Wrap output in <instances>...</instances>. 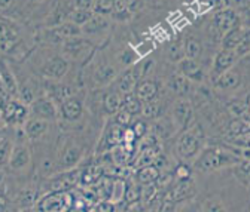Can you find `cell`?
<instances>
[{
  "instance_id": "obj_49",
  "label": "cell",
  "mask_w": 250,
  "mask_h": 212,
  "mask_svg": "<svg viewBox=\"0 0 250 212\" xmlns=\"http://www.w3.org/2000/svg\"><path fill=\"white\" fill-rule=\"evenodd\" d=\"M156 194V187L153 184H145L143 190H142V199L145 203H149Z\"/></svg>"
},
{
  "instance_id": "obj_23",
  "label": "cell",
  "mask_w": 250,
  "mask_h": 212,
  "mask_svg": "<svg viewBox=\"0 0 250 212\" xmlns=\"http://www.w3.org/2000/svg\"><path fill=\"white\" fill-rule=\"evenodd\" d=\"M167 86L170 90H173L177 95H186L191 90V85H189V79L185 77L182 73H174L168 77Z\"/></svg>"
},
{
  "instance_id": "obj_26",
  "label": "cell",
  "mask_w": 250,
  "mask_h": 212,
  "mask_svg": "<svg viewBox=\"0 0 250 212\" xmlns=\"http://www.w3.org/2000/svg\"><path fill=\"white\" fill-rule=\"evenodd\" d=\"M183 48H185V55L186 58L191 59H198L203 53V43L200 39L195 36H188L183 40Z\"/></svg>"
},
{
  "instance_id": "obj_59",
  "label": "cell",
  "mask_w": 250,
  "mask_h": 212,
  "mask_svg": "<svg viewBox=\"0 0 250 212\" xmlns=\"http://www.w3.org/2000/svg\"><path fill=\"white\" fill-rule=\"evenodd\" d=\"M2 119H3V113H2V110H0V122H2Z\"/></svg>"
},
{
  "instance_id": "obj_1",
  "label": "cell",
  "mask_w": 250,
  "mask_h": 212,
  "mask_svg": "<svg viewBox=\"0 0 250 212\" xmlns=\"http://www.w3.org/2000/svg\"><path fill=\"white\" fill-rule=\"evenodd\" d=\"M35 40L33 33L17 19L0 15V53L6 58H24L31 49Z\"/></svg>"
},
{
  "instance_id": "obj_48",
  "label": "cell",
  "mask_w": 250,
  "mask_h": 212,
  "mask_svg": "<svg viewBox=\"0 0 250 212\" xmlns=\"http://www.w3.org/2000/svg\"><path fill=\"white\" fill-rule=\"evenodd\" d=\"M35 196H36V192L33 189H27L21 193V197H20V205L21 206H30L31 203L35 202Z\"/></svg>"
},
{
  "instance_id": "obj_53",
  "label": "cell",
  "mask_w": 250,
  "mask_h": 212,
  "mask_svg": "<svg viewBox=\"0 0 250 212\" xmlns=\"http://www.w3.org/2000/svg\"><path fill=\"white\" fill-rule=\"evenodd\" d=\"M161 212H174V203L171 200H167L161 206Z\"/></svg>"
},
{
  "instance_id": "obj_9",
  "label": "cell",
  "mask_w": 250,
  "mask_h": 212,
  "mask_svg": "<svg viewBox=\"0 0 250 212\" xmlns=\"http://www.w3.org/2000/svg\"><path fill=\"white\" fill-rule=\"evenodd\" d=\"M30 114L39 117V119H45L48 122L51 120H55L57 117V107L52 98L49 97H39L36 98L33 103L30 104Z\"/></svg>"
},
{
  "instance_id": "obj_50",
  "label": "cell",
  "mask_w": 250,
  "mask_h": 212,
  "mask_svg": "<svg viewBox=\"0 0 250 212\" xmlns=\"http://www.w3.org/2000/svg\"><path fill=\"white\" fill-rule=\"evenodd\" d=\"M94 6H96V0H73V8L94 11Z\"/></svg>"
},
{
  "instance_id": "obj_8",
  "label": "cell",
  "mask_w": 250,
  "mask_h": 212,
  "mask_svg": "<svg viewBox=\"0 0 250 212\" xmlns=\"http://www.w3.org/2000/svg\"><path fill=\"white\" fill-rule=\"evenodd\" d=\"M0 83L12 98H18L20 83L6 56H0Z\"/></svg>"
},
{
  "instance_id": "obj_55",
  "label": "cell",
  "mask_w": 250,
  "mask_h": 212,
  "mask_svg": "<svg viewBox=\"0 0 250 212\" xmlns=\"http://www.w3.org/2000/svg\"><path fill=\"white\" fill-rule=\"evenodd\" d=\"M240 169L247 175V177H250V160H247V162H244L241 166H240Z\"/></svg>"
},
{
  "instance_id": "obj_35",
  "label": "cell",
  "mask_w": 250,
  "mask_h": 212,
  "mask_svg": "<svg viewBox=\"0 0 250 212\" xmlns=\"http://www.w3.org/2000/svg\"><path fill=\"white\" fill-rule=\"evenodd\" d=\"M121 107H122V98L119 92H109L104 97V108L107 113L115 114L121 110Z\"/></svg>"
},
{
  "instance_id": "obj_57",
  "label": "cell",
  "mask_w": 250,
  "mask_h": 212,
  "mask_svg": "<svg viewBox=\"0 0 250 212\" xmlns=\"http://www.w3.org/2000/svg\"><path fill=\"white\" fill-rule=\"evenodd\" d=\"M246 104H247V107L250 108V94L247 95V98H246Z\"/></svg>"
},
{
  "instance_id": "obj_25",
  "label": "cell",
  "mask_w": 250,
  "mask_h": 212,
  "mask_svg": "<svg viewBox=\"0 0 250 212\" xmlns=\"http://www.w3.org/2000/svg\"><path fill=\"white\" fill-rule=\"evenodd\" d=\"M82 158V150L81 147L72 144L69 147L64 148V151L61 153V166H64V168H70V166H75Z\"/></svg>"
},
{
  "instance_id": "obj_37",
  "label": "cell",
  "mask_w": 250,
  "mask_h": 212,
  "mask_svg": "<svg viewBox=\"0 0 250 212\" xmlns=\"http://www.w3.org/2000/svg\"><path fill=\"white\" fill-rule=\"evenodd\" d=\"M228 131H229L231 135H240V134L249 132L250 131V122L243 120L241 117H235L234 120H231Z\"/></svg>"
},
{
  "instance_id": "obj_7",
  "label": "cell",
  "mask_w": 250,
  "mask_h": 212,
  "mask_svg": "<svg viewBox=\"0 0 250 212\" xmlns=\"http://www.w3.org/2000/svg\"><path fill=\"white\" fill-rule=\"evenodd\" d=\"M2 113H3V119L8 124L21 125V124H25L24 120H27L30 108H27V106L22 104L21 101H17L15 98H12L2 106Z\"/></svg>"
},
{
  "instance_id": "obj_43",
  "label": "cell",
  "mask_w": 250,
  "mask_h": 212,
  "mask_svg": "<svg viewBox=\"0 0 250 212\" xmlns=\"http://www.w3.org/2000/svg\"><path fill=\"white\" fill-rule=\"evenodd\" d=\"M131 117L133 114L128 113V111H125V110H119L116 114H115V124L119 125L121 128H127L130 124H131Z\"/></svg>"
},
{
  "instance_id": "obj_18",
  "label": "cell",
  "mask_w": 250,
  "mask_h": 212,
  "mask_svg": "<svg viewBox=\"0 0 250 212\" xmlns=\"http://www.w3.org/2000/svg\"><path fill=\"white\" fill-rule=\"evenodd\" d=\"M177 67H179V73H182L185 77H188L189 80L203 82V79H204V70L198 64L197 59L183 58L180 63H177Z\"/></svg>"
},
{
  "instance_id": "obj_45",
  "label": "cell",
  "mask_w": 250,
  "mask_h": 212,
  "mask_svg": "<svg viewBox=\"0 0 250 212\" xmlns=\"http://www.w3.org/2000/svg\"><path fill=\"white\" fill-rule=\"evenodd\" d=\"M137 59V55L134 51L131 49H124L121 53H119V61L124 64V66H131L134 61Z\"/></svg>"
},
{
  "instance_id": "obj_15",
  "label": "cell",
  "mask_w": 250,
  "mask_h": 212,
  "mask_svg": "<svg viewBox=\"0 0 250 212\" xmlns=\"http://www.w3.org/2000/svg\"><path fill=\"white\" fill-rule=\"evenodd\" d=\"M22 129L25 132L27 140H39V138H42L48 132L49 122H48V120H45V119H39V117L31 116L30 119L25 120Z\"/></svg>"
},
{
  "instance_id": "obj_33",
  "label": "cell",
  "mask_w": 250,
  "mask_h": 212,
  "mask_svg": "<svg viewBox=\"0 0 250 212\" xmlns=\"http://www.w3.org/2000/svg\"><path fill=\"white\" fill-rule=\"evenodd\" d=\"M156 159H158V155H156V151L153 150V147H143L137 160H136V166L143 168V166L153 165V162Z\"/></svg>"
},
{
  "instance_id": "obj_5",
  "label": "cell",
  "mask_w": 250,
  "mask_h": 212,
  "mask_svg": "<svg viewBox=\"0 0 250 212\" xmlns=\"http://www.w3.org/2000/svg\"><path fill=\"white\" fill-rule=\"evenodd\" d=\"M57 12V0H27L25 18H38L43 22Z\"/></svg>"
},
{
  "instance_id": "obj_31",
  "label": "cell",
  "mask_w": 250,
  "mask_h": 212,
  "mask_svg": "<svg viewBox=\"0 0 250 212\" xmlns=\"http://www.w3.org/2000/svg\"><path fill=\"white\" fill-rule=\"evenodd\" d=\"M94 15V11L91 9H79V8H73L69 14H67V21H72L73 24L82 27L85 25Z\"/></svg>"
},
{
  "instance_id": "obj_38",
  "label": "cell",
  "mask_w": 250,
  "mask_h": 212,
  "mask_svg": "<svg viewBox=\"0 0 250 212\" xmlns=\"http://www.w3.org/2000/svg\"><path fill=\"white\" fill-rule=\"evenodd\" d=\"M142 114L147 119H156L160 117L161 114V106L156 103V101H147L143 103V108H142Z\"/></svg>"
},
{
  "instance_id": "obj_3",
  "label": "cell",
  "mask_w": 250,
  "mask_h": 212,
  "mask_svg": "<svg viewBox=\"0 0 250 212\" xmlns=\"http://www.w3.org/2000/svg\"><path fill=\"white\" fill-rule=\"evenodd\" d=\"M69 69H70V61H67V59L61 55V52H58V53L45 55L38 67V71L42 77L58 82L67 74Z\"/></svg>"
},
{
  "instance_id": "obj_11",
  "label": "cell",
  "mask_w": 250,
  "mask_h": 212,
  "mask_svg": "<svg viewBox=\"0 0 250 212\" xmlns=\"http://www.w3.org/2000/svg\"><path fill=\"white\" fill-rule=\"evenodd\" d=\"M200 145H201V140L195 134V131H188L179 140V144H177L179 155L183 159H191L198 153Z\"/></svg>"
},
{
  "instance_id": "obj_14",
  "label": "cell",
  "mask_w": 250,
  "mask_h": 212,
  "mask_svg": "<svg viewBox=\"0 0 250 212\" xmlns=\"http://www.w3.org/2000/svg\"><path fill=\"white\" fill-rule=\"evenodd\" d=\"M60 113H61V117L67 120V122H76L83 113V104L79 98L73 95L60 104Z\"/></svg>"
},
{
  "instance_id": "obj_40",
  "label": "cell",
  "mask_w": 250,
  "mask_h": 212,
  "mask_svg": "<svg viewBox=\"0 0 250 212\" xmlns=\"http://www.w3.org/2000/svg\"><path fill=\"white\" fill-rule=\"evenodd\" d=\"M168 58L171 59L173 63H180L183 58H186L185 48H183V45L180 42H176L168 48Z\"/></svg>"
},
{
  "instance_id": "obj_17",
  "label": "cell",
  "mask_w": 250,
  "mask_h": 212,
  "mask_svg": "<svg viewBox=\"0 0 250 212\" xmlns=\"http://www.w3.org/2000/svg\"><path fill=\"white\" fill-rule=\"evenodd\" d=\"M25 6L27 0H0V15L18 21L25 18Z\"/></svg>"
},
{
  "instance_id": "obj_32",
  "label": "cell",
  "mask_w": 250,
  "mask_h": 212,
  "mask_svg": "<svg viewBox=\"0 0 250 212\" xmlns=\"http://www.w3.org/2000/svg\"><path fill=\"white\" fill-rule=\"evenodd\" d=\"M158 177H160V169L156 166H153V165L143 166L137 172V179H139V183H142V184H153L155 179H158Z\"/></svg>"
},
{
  "instance_id": "obj_34",
  "label": "cell",
  "mask_w": 250,
  "mask_h": 212,
  "mask_svg": "<svg viewBox=\"0 0 250 212\" xmlns=\"http://www.w3.org/2000/svg\"><path fill=\"white\" fill-rule=\"evenodd\" d=\"M12 148H14V144H12L11 138L3 137L2 140H0V166L9 165V159H11V155H12Z\"/></svg>"
},
{
  "instance_id": "obj_54",
  "label": "cell",
  "mask_w": 250,
  "mask_h": 212,
  "mask_svg": "<svg viewBox=\"0 0 250 212\" xmlns=\"http://www.w3.org/2000/svg\"><path fill=\"white\" fill-rule=\"evenodd\" d=\"M99 211H100V212H112V211H113V206H112L110 203L104 202V203H102V205L99 206Z\"/></svg>"
},
{
  "instance_id": "obj_28",
  "label": "cell",
  "mask_w": 250,
  "mask_h": 212,
  "mask_svg": "<svg viewBox=\"0 0 250 212\" xmlns=\"http://www.w3.org/2000/svg\"><path fill=\"white\" fill-rule=\"evenodd\" d=\"M81 178V171H70L67 174H62L61 177H58L54 181V189L55 190H66L69 187H72L73 184H76V181Z\"/></svg>"
},
{
  "instance_id": "obj_46",
  "label": "cell",
  "mask_w": 250,
  "mask_h": 212,
  "mask_svg": "<svg viewBox=\"0 0 250 212\" xmlns=\"http://www.w3.org/2000/svg\"><path fill=\"white\" fill-rule=\"evenodd\" d=\"M204 211L206 212H225V208L216 199H207L204 202Z\"/></svg>"
},
{
  "instance_id": "obj_4",
  "label": "cell",
  "mask_w": 250,
  "mask_h": 212,
  "mask_svg": "<svg viewBox=\"0 0 250 212\" xmlns=\"http://www.w3.org/2000/svg\"><path fill=\"white\" fill-rule=\"evenodd\" d=\"M232 162H235V158H232L231 153H227V151H224V150L211 148V150H207L206 153L200 158V160L197 162V168L200 171L210 172V171L221 169L222 166L229 165Z\"/></svg>"
},
{
  "instance_id": "obj_19",
  "label": "cell",
  "mask_w": 250,
  "mask_h": 212,
  "mask_svg": "<svg viewBox=\"0 0 250 212\" xmlns=\"http://www.w3.org/2000/svg\"><path fill=\"white\" fill-rule=\"evenodd\" d=\"M191 116H192V106H191L189 101L180 98V100H177L174 103L173 119H174V122L177 124V126H180V128L186 126V124L189 122Z\"/></svg>"
},
{
  "instance_id": "obj_56",
  "label": "cell",
  "mask_w": 250,
  "mask_h": 212,
  "mask_svg": "<svg viewBox=\"0 0 250 212\" xmlns=\"http://www.w3.org/2000/svg\"><path fill=\"white\" fill-rule=\"evenodd\" d=\"M3 209H5V199L0 194V211H3Z\"/></svg>"
},
{
  "instance_id": "obj_44",
  "label": "cell",
  "mask_w": 250,
  "mask_h": 212,
  "mask_svg": "<svg viewBox=\"0 0 250 212\" xmlns=\"http://www.w3.org/2000/svg\"><path fill=\"white\" fill-rule=\"evenodd\" d=\"M100 175H102V169H99L97 166H94V168L86 169V171L83 172L82 179H83V183L91 184V183H94V181H96V179H99V178H100Z\"/></svg>"
},
{
  "instance_id": "obj_27",
  "label": "cell",
  "mask_w": 250,
  "mask_h": 212,
  "mask_svg": "<svg viewBox=\"0 0 250 212\" xmlns=\"http://www.w3.org/2000/svg\"><path fill=\"white\" fill-rule=\"evenodd\" d=\"M192 194H194V184L191 183L189 179H186V178H185V179L182 181V183H179V184L173 189L170 197H171V200L179 202V200H183V199L189 197V196H192Z\"/></svg>"
},
{
  "instance_id": "obj_29",
  "label": "cell",
  "mask_w": 250,
  "mask_h": 212,
  "mask_svg": "<svg viewBox=\"0 0 250 212\" xmlns=\"http://www.w3.org/2000/svg\"><path fill=\"white\" fill-rule=\"evenodd\" d=\"M122 110L131 113L133 116L137 114V113H142V108H143V101H140L137 98V95L134 92H130V94H125L124 98H122Z\"/></svg>"
},
{
  "instance_id": "obj_24",
  "label": "cell",
  "mask_w": 250,
  "mask_h": 212,
  "mask_svg": "<svg viewBox=\"0 0 250 212\" xmlns=\"http://www.w3.org/2000/svg\"><path fill=\"white\" fill-rule=\"evenodd\" d=\"M244 33H246V28H244L243 25H240V27H237V28L231 30L229 33H227V35L222 37V42H221L222 49L235 51V49H237V46L240 45V42L243 40Z\"/></svg>"
},
{
  "instance_id": "obj_51",
  "label": "cell",
  "mask_w": 250,
  "mask_h": 212,
  "mask_svg": "<svg viewBox=\"0 0 250 212\" xmlns=\"http://www.w3.org/2000/svg\"><path fill=\"white\" fill-rule=\"evenodd\" d=\"M133 132H134V135H136L137 138H143V137L146 135V132H147L146 124H145V122H136V124L133 125Z\"/></svg>"
},
{
  "instance_id": "obj_36",
  "label": "cell",
  "mask_w": 250,
  "mask_h": 212,
  "mask_svg": "<svg viewBox=\"0 0 250 212\" xmlns=\"http://www.w3.org/2000/svg\"><path fill=\"white\" fill-rule=\"evenodd\" d=\"M122 138H124V132H122L121 126L115 124V125L106 132V135H104V142H106L107 145H112V147H113V145L121 144Z\"/></svg>"
},
{
  "instance_id": "obj_60",
  "label": "cell",
  "mask_w": 250,
  "mask_h": 212,
  "mask_svg": "<svg viewBox=\"0 0 250 212\" xmlns=\"http://www.w3.org/2000/svg\"><path fill=\"white\" fill-rule=\"evenodd\" d=\"M3 137H5V135H3V132H2V129H0V140H2Z\"/></svg>"
},
{
  "instance_id": "obj_2",
  "label": "cell",
  "mask_w": 250,
  "mask_h": 212,
  "mask_svg": "<svg viewBox=\"0 0 250 212\" xmlns=\"http://www.w3.org/2000/svg\"><path fill=\"white\" fill-rule=\"evenodd\" d=\"M60 52L70 63H82L91 56L94 51V43L85 37V36H78L64 40L60 45Z\"/></svg>"
},
{
  "instance_id": "obj_58",
  "label": "cell",
  "mask_w": 250,
  "mask_h": 212,
  "mask_svg": "<svg viewBox=\"0 0 250 212\" xmlns=\"http://www.w3.org/2000/svg\"><path fill=\"white\" fill-rule=\"evenodd\" d=\"M246 9L250 12V0H246Z\"/></svg>"
},
{
  "instance_id": "obj_41",
  "label": "cell",
  "mask_w": 250,
  "mask_h": 212,
  "mask_svg": "<svg viewBox=\"0 0 250 212\" xmlns=\"http://www.w3.org/2000/svg\"><path fill=\"white\" fill-rule=\"evenodd\" d=\"M250 108L247 107L246 103L243 101H232L228 104V111L234 116V117H243L244 114H247Z\"/></svg>"
},
{
  "instance_id": "obj_22",
  "label": "cell",
  "mask_w": 250,
  "mask_h": 212,
  "mask_svg": "<svg viewBox=\"0 0 250 212\" xmlns=\"http://www.w3.org/2000/svg\"><path fill=\"white\" fill-rule=\"evenodd\" d=\"M134 94L143 103L152 101L156 97V94H158V85H156V82H153V80H143L136 86Z\"/></svg>"
},
{
  "instance_id": "obj_16",
  "label": "cell",
  "mask_w": 250,
  "mask_h": 212,
  "mask_svg": "<svg viewBox=\"0 0 250 212\" xmlns=\"http://www.w3.org/2000/svg\"><path fill=\"white\" fill-rule=\"evenodd\" d=\"M31 156H30V150L27 148V145L21 141L17 142L12 148V155L9 159V168L14 171H20L24 169L30 165Z\"/></svg>"
},
{
  "instance_id": "obj_52",
  "label": "cell",
  "mask_w": 250,
  "mask_h": 212,
  "mask_svg": "<svg viewBox=\"0 0 250 212\" xmlns=\"http://www.w3.org/2000/svg\"><path fill=\"white\" fill-rule=\"evenodd\" d=\"M125 197H127V200H130V202H134L136 199H139V192L131 187L128 190H125Z\"/></svg>"
},
{
  "instance_id": "obj_30",
  "label": "cell",
  "mask_w": 250,
  "mask_h": 212,
  "mask_svg": "<svg viewBox=\"0 0 250 212\" xmlns=\"http://www.w3.org/2000/svg\"><path fill=\"white\" fill-rule=\"evenodd\" d=\"M94 77H96V82L99 85H107L112 83L113 79L116 77V69L112 67L110 64H103L100 66L96 73H94Z\"/></svg>"
},
{
  "instance_id": "obj_21",
  "label": "cell",
  "mask_w": 250,
  "mask_h": 212,
  "mask_svg": "<svg viewBox=\"0 0 250 212\" xmlns=\"http://www.w3.org/2000/svg\"><path fill=\"white\" fill-rule=\"evenodd\" d=\"M36 98H39L38 95V82L33 79H27L25 82H22L20 85V90H18V100L25 104L30 106Z\"/></svg>"
},
{
  "instance_id": "obj_61",
  "label": "cell",
  "mask_w": 250,
  "mask_h": 212,
  "mask_svg": "<svg viewBox=\"0 0 250 212\" xmlns=\"http://www.w3.org/2000/svg\"><path fill=\"white\" fill-rule=\"evenodd\" d=\"M249 117H250V113H249Z\"/></svg>"
},
{
  "instance_id": "obj_39",
  "label": "cell",
  "mask_w": 250,
  "mask_h": 212,
  "mask_svg": "<svg viewBox=\"0 0 250 212\" xmlns=\"http://www.w3.org/2000/svg\"><path fill=\"white\" fill-rule=\"evenodd\" d=\"M115 11V0H96V6H94V12L109 15Z\"/></svg>"
},
{
  "instance_id": "obj_13",
  "label": "cell",
  "mask_w": 250,
  "mask_h": 212,
  "mask_svg": "<svg viewBox=\"0 0 250 212\" xmlns=\"http://www.w3.org/2000/svg\"><path fill=\"white\" fill-rule=\"evenodd\" d=\"M143 74V69H140L139 66H133L130 67L127 71H125L119 80H118V90L121 94H130L136 90V86L139 85V79Z\"/></svg>"
},
{
  "instance_id": "obj_42",
  "label": "cell",
  "mask_w": 250,
  "mask_h": 212,
  "mask_svg": "<svg viewBox=\"0 0 250 212\" xmlns=\"http://www.w3.org/2000/svg\"><path fill=\"white\" fill-rule=\"evenodd\" d=\"M235 53L238 55V58L250 53V28H246V33L243 36V40L240 42V45L235 49Z\"/></svg>"
},
{
  "instance_id": "obj_20",
  "label": "cell",
  "mask_w": 250,
  "mask_h": 212,
  "mask_svg": "<svg viewBox=\"0 0 250 212\" xmlns=\"http://www.w3.org/2000/svg\"><path fill=\"white\" fill-rule=\"evenodd\" d=\"M241 82V76L237 70H228L222 74H219L214 79V86L217 89H222V90H231L235 89Z\"/></svg>"
},
{
  "instance_id": "obj_6",
  "label": "cell",
  "mask_w": 250,
  "mask_h": 212,
  "mask_svg": "<svg viewBox=\"0 0 250 212\" xmlns=\"http://www.w3.org/2000/svg\"><path fill=\"white\" fill-rule=\"evenodd\" d=\"M213 24L214 27L217 28V32L221 33V36L224 37L227 33H229L231 30L237 28L241 25V21H240V17L238 14L234 11V9H221L217 11L214 15H213Z\"/></svg>"
},
{
  "instance_id": "obj_10",
  "label": "cell",
  "mask_w": 250,
  "mask_h": 212,
  "mask_svg": "<svg viewBox=\"0 0 250 212\" xmlns=\"http://www.w3.org/2000/svg\"><path fill=\"white\" fill-rule=\"evenodd\" d=\"M238 55L235 53V51H229V49H222L219 51L213 59V67H211V73L213 77L216 79L219 74H222L228 70H231L234 67V64L238 61Z\"/></svg>"
},
{
  "instance_id": "obj_12",
  "label": "cell",
  "mask_w": 250,
  "mask_h": 212,
  "mask_svg": "<svg viewBox=\"0 0 250 212\" xmlns=\"http://www.w3.org/2000/svg\"><path fill=\"white\" fill-rule=\"evenodd\" d=\"M109 27H110V22L107 19V15L94 12L92 18L85 25H82V36H85L91 40V37L102 36L103 33H106Z\"/></svg>"
},
{
  "instance_id": "obj_47",
  "label": "cell",
  "mask_w": 250,
  "mask_h": 212,
  "mask_svg": "<svg viewBox=\"0 0 250 212\" xmlns=\"http://www.w3.org/2000/svg\"><path fill=\"white\" fill-rule=\"evenodd\" d=\"M231 142L238 145V147H250V131L240 134V135H232Z\"/></svg>"
}]
</instances>
